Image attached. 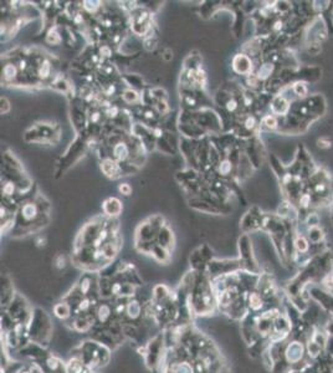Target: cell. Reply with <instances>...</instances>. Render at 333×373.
<instances>
[{
    "label": "cell",
    "instance_id": "2",
    "mask_svg": "<svg viewBox=\"0 0 333 373\" xmlns=\"http://www.w3.org/2000/svg\"><path fill=\"white\" fill-rule=\"evenodd\" d=\"M29 340L39 346L46 347L50 342L53 333V323L44 310L35 309L28 323Z\"/></svg>",
    "mask_w": 333,
    "mask_h": 373
},
{
    "label": "cell",
    "instance_id": "1",
    "mask_svg": "<svg viewBox=\"0 0 333 373\" xmlns=\"http://www.w3.org/2000/svg\"><path fill=\"white\" fill-rule=\"evenodd\" d=\"M111 349L96 340H86L76 348L77 353L74 356L80 357L86 366L92 371L97 372V369L102 368L110 361Z\"/></svg>",
    "mask_w": 333,
    "mask_h": 373
},
{
    "label": "cell",
    "instance_id": "7",
    "mask_svg": "<svg viewBox=\"0 0 333 373\" xmlns=\"http://www.w3.org/2000/svg\"><path fill=\"white\" fill-rule=\"evenodd\" d=\"M322 284H323V288L326 289L328 293L333 294V274L326 276V278L323 279V281H322Z\"/></svg>",
    "mask_w": 333,
    "mask_h": 373
},
{
    "label": "cell",
    "instance_id": "4",
    "mask_svg": "<svg viewBox=\"0 0 333 373\" xmlns=\"http://www.w3.org/2000/svg\"><path fill=\"white\" fill-rule=\"evenodd\" d=\"M7 312L5 314L10 317V320L14 322V325H20V323H29L33 310H30L29 305L24 299L19 295L14 297L10 305L5 307Z\"/></svg>",
    "mask_w": 333,
    "mask_h": 373
},
{
    "label": "cell",
    "instance_id": "3",
    "mask_svg": "<svg viewBox=\"0 0 333 373\" xmlns=\"http://www.w3.org/2000/svg\"><path fill=\"white\" fill-rule=\"evenodd\" d=\"M164 333H158L142 346V353L148 368L155 369L164 359Z\"/></svg>",
    "mask_w": 333,
    "mask_h": 373
},
{
    "label": "cell",
    "instance_id": "8",
    "mask_svg": "<svg viewBox=\"0 0 333 373\" xmlns=\"http://www.w3.org/2000/svg\"><path fill=\"white\" fill-rule=\"evenodd\" d=\"M296 246H297V249L300 250V252H306V250L308 249V244H307V241L303 238L297 239V241H296Z\"/></svg>",
    "mask_w": 333,
    "mask_h": 373
},
{
    "label": "cell",
    "instance_id": "6",
    "mask_svg": "<svg viewBox=\"0 0 333 373\" xmlns=\"http://www.w3.org/2000/svg\"><path fill=\"white\" fill-rule=\"evenodd\" d=\"M53 311H54V315H55L57 319L61 320V321H65V322H67L69 320H71V317H72L71 305H70L69 302H67L65 299L62 300V301L57 302L55 306H54Z\"/></svg>",
    "mask_w": 333,
    "mask_h": 373
},
{
    "label": "cell",
    "instance_id": "9",
    "mask_svg": "<svg viewBox=\"0 0 333 373\" xmlns=\"http://www.w3.org/2000/svg\"><path fill=\"white\" fill-rule=\"evenodd\" d=\"M266 121H267V123H269V125H267V126H270V127H275V123H276V122H275V119H274V118H267Z\"/></svg>",
    "mask_w": 333,
    "mask_h": 373
},
{
    "label": "cell",
    "instance_id": "5",
    "mask_svg": "<svg viewBox=\"0 0 333 373\" xmlns=\"http://www.w3.org/2000/svg\"><path fill=\"white\" fill-rule=\"evenodd\" d=\"M309 297L323 310L326 314L333 317V295L321 289L312 288L309 290Z\"/></svg>",
    "mask_w": 333,
    "mask_h": 373
}]
</instances>
